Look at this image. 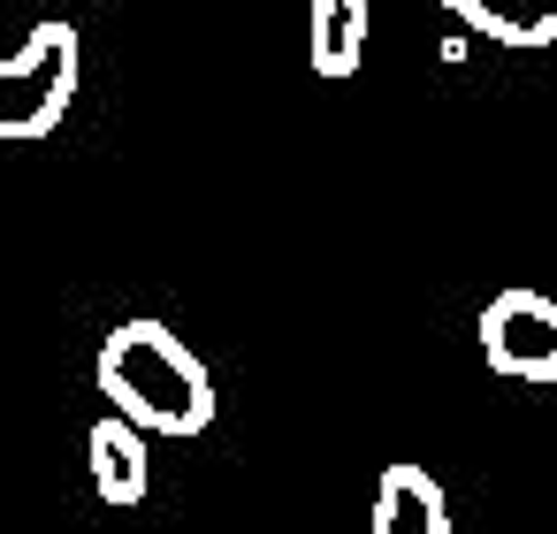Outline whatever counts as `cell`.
Returning a JSON list of instances; mask_svg holds the SVG:
<instances>
[{"instance_id": "1", "label": "cell", "mask_w": 557, "mask_h": 534, "mask_svg": "<svg viewBox=\"0 0 557 534\" xmlns=\"http://www.w3.org/2000/svg\"><path fill=\"white\" fill-rule=\"evenodd\" d=\"M100 397L138 420L146 435H199L214 420V374L199 367V351L161 328V321H123L100 344Z\"/></svg>"}, {"instance_id": "2", "label": "cell", "mask_w": 557, "mask_h": 534, "mask_svg": "<svg viewBox=\"0 0 557 534\" xmlns=\"http://www.w3.org/2000/svg\"><path fill=\"white\" fill-rule=\"evenodd\" d=\"M77 100V32L39 24L0 62V138H47Z\"/></svg>"}, {"instance_id": "3", "label": "cell", "mask_w": 557, "mask_h": 534, "mask_svg": "<svg viewBox=\"0 0 557 534\" xmlns=\"http://www.w3.org/2000/svg\"><path fill=\"white\" fill-rule=\"evenodd\" d=\"M481 351L504 382H557V298L542 290H496L481 306Z\"/></svg>"}, {"instance_id": "4", "label": "cell", "mask_w": 557, "mask_h": 534, "mask_svg": "<svg viewBox=\"0 0 557 534\" xmlns=\"http://www.w3.org/2000/svg\"><path fill=\"white\" fill-rule=\"evenodd\" d=\"M85 458H92V488H100V504H146V488H153V458H146V427L138 420H123V412H108V420H92V435H85Z\"/></svg>"}, {"instance_id": "5", "label": "cell", "mask_w": 557, "mask_h": 534, "mask_svg": "<svg viewBox=\"0 0 557 534\" xmlns=\"http://www.w3.org/2000/svg\"><path fill=\"white\" fill-rule=\"evenodd\" d=\"M367 534H450V504H443L435 473L389 465L382 488H374V526Z\"/></svg>"}, {"instance_id": "6", "label": "cell", "mask_w": 557, "mask_h": 534, "mask_svg": "<svg viewBox=\"0 0 557 534\" xmlns=\"http://www.w3.org/2000/svg\"><path fill=\"white\" fill-rule=\"evenodd\" d=\"M306 62L321 77H351L367 62V0H313V16H306Z\"/></svg>"}, {"instance_id": "7", "label": "cell", "mask_w": 557, "mask_h": 534, "mask_svg": "<svg viewBox=\"0 0 557 534\" xmlns=\"http://www.w3.org/2000/svg\"><path fill=\"white\" fill-rule=\"evenodd\" d=\"M443 9L466 32L504 39V47H549L557 39V0H443Z\"/></svg>"}]
</instances>
